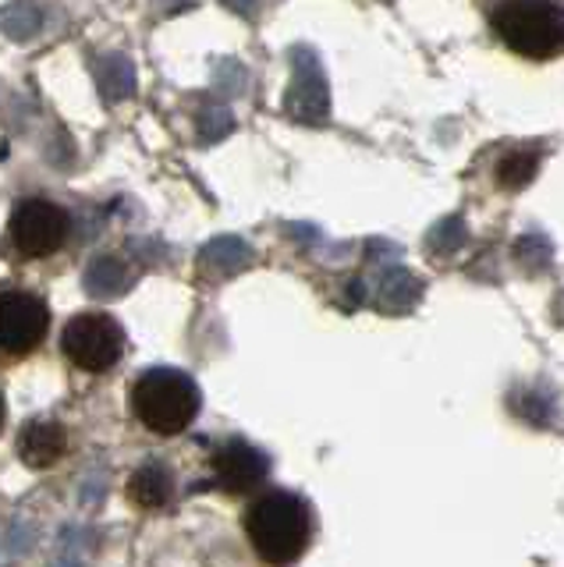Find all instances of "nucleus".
Segmentation results:
<instances>
[{
    "label": "nucleus",
    "mask_w": 564,
    "mask_h": 567,
    "mask_svg": "<svg viewBox=\"0 0 564 567\" xmlns=\"http://www.w3.org/2000/svg\"><path fill=\"white\" fill-rule=\"evenodd\" d=\"M171 496H174V478L161 461H150V465L135 468V475L129 478V501L139 511H164L171 504Z\"/></svg>",
    "instance_id": "1a4fd4ad"
},
{
    "label": "nucleus",
    "mask_w": 564,
    "mask_h": 567,
    "mask_svg": "<svg viewBox=\"0 0 564 567\" xmlns=\"http://www.w3.org/2000/svg\"><path fill=\"white\" fill-rule=\"evenodd\" d=\"M50 330V309L40 295L8 288L0 291V354L22 359L37 351Z\"/></svg>",
    "instance_id": "423d86ee"
},
{
    "label": "nucleus",
    "mask_w": 564,
    "mask_h": 567,
    "mask_svg": "<svg viewBox=\"0 0 564 567\" xmlns=\"http://www.w3.org/2000/svg\"><path fill=\"white\" fill-rule=\"evenodd\" d=\"M245 532H249V543L259 560L285 567L306 554L312 539V511L302 496L270 489L245 511Z\"/></svg>",
    "instance_id": "f257e3e1"
},
{
    "label": "nucleus",
    "mask_w": 564,
    "mask_h": 567,
    "mask_svg": "<svg viewBox=\"0 0 564 567\" xmlns=\"http://www.w3.org/2000/svg\"><path fill=\"white\" fill-rule=\"evenodd\" d=\"M203 394L182 369H150L132 383V412L156 436H178L196 422Z\"/></svg>",
    "instance_id": "f03ea898"
},
{
    "label": "nucleus",
    "mask_w": 564,
    "mask_h": 567,
    "mask_svg": "<svg viewBox=\"0 0 564 567\" xmlns=\"http://www.w3.org/2000/svg\"><path fill=\"white\" fill-rule=\"evenodd\" d=\"M64 359L82 372H107L125 354V330L107 312H79L61 330Z\"/></svg>",
    "instance_id": "20e7f679"
},
{
    "label": "nucleus",
    "mask_w": 564,
    "mask_h": 567,
    "mask_svg": "<svg viewBox=\"0 0 564 567\" xmlns=\"http://www.w3.org/2000/svg\"><path fill=\"white\" fill-rule=\"evenodd\" d=\"M68 451V436H64V425L61 422H50V419H32L25 422V430L19 436V454L29 468H50L58 465Z\"/></svg>",
    "instance_id": "6e6552de"
},
{
    "label": "nucleus",
    "mask_w": 564,
    "mask_h": 567,
    "mask_svg": "<svg viewBox=\"0 0 564 567\" xmlns=\"http://www.w3.org/2000/svg\"><path fill=\"white\" fill-rule=\"evenodd\" d=\"M68 230H72L68 209L50 199H40V195L14 203L8 217V241L22 259H50L54 252H61Z\"/></svg>",
    "instance_id": "39448f33"
},
{
    "label": "nucleus",
    "mask_w": 564,
    "mask_h": 567,
    "mask_svg": "<svg viewBox=\"0 0 564 567\" xmlns=\"http://www.w3.org/2000/svg\"><path fill=\"white\" fill-rule=\"evenodd\" d=\"M498 40L529 61H554L564 50V11L557 0H501L490 11Z\"/></svg>",
    "instance_id": "7ed1b4c3"
},
{
    "label": "nucleus",
    "mask_w": 564,
    "mask_h": 567,
    "mask_svg": "<svg viewBox=\"0 0 564 567\" xmlns=\"http://www.w3.org/2000/svg\"><path fill=\"white\" fill-rule=\"evenodd\" d=\"M0 430H4V401H0Z\"/></svg>",
    "instance_id": "9d476101"
},
{
    "label": "nucleus",
    "mask_w": 564,
    "mask_h": 567,
    "mask_svg": "<svg viewBox=\"0 0 564 567\" xmlns=\"http://www.w3.org/2000/svg\"><path fill=\"white\" fill-rule=\"evenodd\" d=\"M267 472H270L267 457H263L256 447H249L245 440L224 443V447H217V454H214V483L232 496L256 489L263 478H267Z\"/></svg>",
    "instance_id": "0eeeda50"
}]
</instances>
